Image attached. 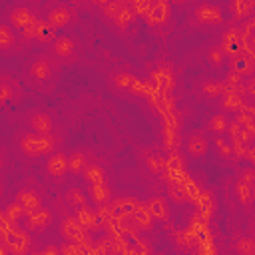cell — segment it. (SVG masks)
I'll return each instance as SVG.
<instances>
[{"label": "cell", "instance_id": "6", "mask_svg": "<svg viewBox=\"0 0 255 255\" xmlns=\"http://www.w3.org/2000/svg\"><path fill=\"white\" fill-rule=\"evenodd\" d=\"M62 235L64 239H68V243H82L84 241V229L78 221L74 219H64L62 221Z\"/></svg>", "mask_w": 255, "mask_h": 255}, {"label": "cell", "instance_id": "8", "mask_svg": "<svg viewBox=\"0 0 255 255\" xmlns=\"http://www.w3.org/2000/svg\"><path fill=\"white\" fill-rule=\"evenodd\" d=\"M32 32H34V38H38L44 44H54L56 40V32L46 20H36L32 26Z\"/></svg>", "mask_w": 255, "mask_h": 255}, {"label": "cell", "instance_id": "17", "mask_svg": "<svg viewBox=\"0 0 255 255\" xmlns=\"http://www.w3.org/2000/svg\"><path fill=\"white\" fill-rule=\"evenodd\" d=\"M86 179L92 183V185H104V171L98 167V165H90L86 169Z\"/></svg>", "mask_w": 255, "mask_h": 255}, {"label": "cell", "instance_id": "23", "mask_svg": "<svg viewBox=\"0 0 255 255\" xmlns=\"http://www.w3.org/2000/svg\"><path fill=\"white\" fill-rule=\"evenodd\" d=\"M62 255H80V247L76 243H66L62 249H60Z\"/></svg>", "mask_w": 255, "mask_h": 255}, {"label": "cell", "instance_id": "13", "mask_svg": "<svg viewBox=\"0 0 255 255\" xmlns=\"http://www.w3.org/2000/svg\"><path fill=\"white\" fill-rule=\"evenodd\" d=\"M30 72H32L34 80H38V82H46V80H50V74H52L50 64H48L46 60H38V62H34L32 68H30Z\"/></svg>", "mask_w": 255, "mask_h": 255}, {"label": "cell", "instance_id": "11", "mask_svg": "<svg viewBox=\"0 0 255 255\" xmlns=\"http://www.w3.org/2000/svg\"><path fill=\"white\" fill-rule=\"evenodd\" d=\"M52 50H54V54L58 56V58H70V56H74V50H76V46H74V42L70 40V38H66V36H62V38H56L54 40V44H52Z\"/></svg>", "mask_w": 255, "mask_h": 255}, {"label": "cell", "instance_id": "21", "mask_svg": "<svg viewBox=\"0 0 255 255\" xmlns=\"http://www.w3.org/2000/svg\"><path fill=\"white\" fill-rule=\"evenodd\" d=\"M24 209L18 205V203H12L10 207H8V211H6V219L8 221H14V219H18L20 217V213H22Z\"/></svg>", "mask_w": 255, "mask_h": 255}, {"label": "cell", "instance_id": "1", "mask_svg": "<svg viewBox=\"0 0 255 255\" xmlns=\"http://www.w3.org/2000/svg\"><path fill=\"white\" fill-rule=\"evenodd\" d=\"M20 147L26 155L32 157H40V155H48L54 151V141L48 135H40V133H28L22 137Z\"/></svg>", "mask_w": 255, "mask_h": 255}, {"label": "cell", "instance_id": "5", "mask_svg": "<svg viewBox=\"0 0 255 255\" xmlns=\"http://www.w3.org/2000/svg\"><path fill=\"white\" fill-rule=\"evenodd\" d=\"M16 203L26 211V213H34V211H40L42 209V199L36 191H30V189H22L16 197Z\"/></svg>", "mask_w": 255, "mask_h": 255}, {"label": "cell", "instance_id": "4", "mask_svg": "<svg viewBox=\"0 0 255 255\" xmlns=\"http://www.w3.org/2000/svg\"><path fill=\"white\" fill-rule=\"evenodd\" d=\"M4 241H6V245L10 247V251L16 253V255H24V253L28 251V235L22 233V231H16V229L10 227V229L4 233Z\"/></svg>", "mask_w": 255, "mask_h": 255}, {"label": "cell", "instance_id": "9", "mask_svg": "<svg viewBox=\"0 0 255 255\" xmlns=\"http://www.w3.org/2000/svg\"><path fill=\"white\" fill-rule=\"evenodd\" d=\"M46 169H48V173L54 175V177L64 175V173L68 171V157H66L64 153H54V155H50V159H48V163H46Z\"/></svg>", "mask_w": 255, "mask_h": 255}, {"label": "cell", "instance_id": "3", "mask_svg": "<svg viewBox=\"0 0 255 255\" xmlns=\"http://www.w3.org/2000/svg\"><path fill=\"white\" fill-rule=\"evenodd\" d=\"M50 223H52V215L44 209L34 211V213H26V217H24V227L32 233H42L44 229H48Z\"/></svg>", "mask_w": 255, "mask_h": 255}, {"label": "cell", "instance_id": "20", "mask_svg": "<svg viewBox=\"0 0 255 255\" xmlns=\"http://www.w3.org/2000/svg\"><path fill=\"white\" fill-rule=\"evenodd\" d=\"M209 126H211V129H215V131H223V129L227 128V120L219 114V116H215V118L209 122Z\"/></svg>", "mask_w": 255, "mask_h": 255}, {"label": "cell", "instance_id": "7", "mask_svg": "<svg viewBox=\"0 0 255 255\" xmlns=\"http://www.w3.org/2000/svg\"><path fill=\"white\" fill-rule=\"evenodd\" d=\"M46 22L56 30V28H62V26H66L68 22H70V10L66 8V6H54L50 12H48V18H46Z\"/></svg>", "mask_w": 255, "mask_h": 255}, {"label": "cell", "instance_id": "16", "mask_svg": "<svg viewBox=\"0 0 255 255\" xmlns=\"http://www.w3.org/2000/svg\"><path fill=\"white\" fill-rule=\"evenodd\" d=\"M66 199H68V203H70L74 209L86 207V197H84V193H82L80 189H70L68 195H66Z\"/></svg>", "mask_w": 255, "mask_h": 255}, {"label": "cell", "instance_id": "19", "mask_svg": "<svg viewBox=\"0 0 255 255\" xmlns=\"http://www.w3.org/2000/svg\"><path fill=\"white\" fill-rule=\"evenodd\" d=\"M151 213H155V215H159L161 219H165V217H167V209H165V203H163L161 199H155V201H151Z\"/></svg>", "mask_w": 255, "mask_h": 255}, {"label": "cell", "instance_id": "12", "mask_svg": "<svg viewBox=\"0 0 255 255\" xmlns=\"http://www.w3.org/2000/svg\"><path fill=\"white\" fill-rule=\"evenodd\" d=\"M187 151H189L191 155H195V157H201V155L207 151V141H205V137H201V135H191V137H187Z\"/></svg>", "mask_w": 255, "mask_h": 255}, {"label": "cell", "instance_id": "10", "mask_svg": "<svg viewBox=\"0 0 255 255\" xmlns=\"http://www.w3.org/2000/svg\"><path fill=\"white\" fill-rule=\"evenodd\" d=\"M30 126L34 129V133H40V135H48L52 131V120L48 114L44 112H38L30 118Z\"/></svg>", "mask_w": 255, "mask_h": 255}, {"label": "cell", "instance_id": "15", "mask_svg": "<svg viewBox=\"0 0 255 255\" xmlns=\"http://www.w3.org/2000/svg\"><path fill=\"white\" fill-rule=\"evenodd\" d=\"M86 155L84 153H74L70 159H68V169H72L74 173H80V171H86Z\"/></svg>", "mask_w": 255, "mask_h": 255}, {"label": "cell", "instance_id": "2", "mask_svg": "<svg viewBox=\"0 0 255 255\" xmlns=\"http://www.w3.org/2000/svg\"><path fill=\"white\" fill-rule=\"evenodd\" d=\"M10 22H12V26H14L16 30L26 32V30H30V28L34 26L36 18H34V12H32L28 6H16V8L12 10V14H10Z\"/></svg>", "mask_w": 255, "mask_h": 255}, {"label": "cell", "instance_id": "14", "mask_svg": "<svg viewBox=\"0 0 255 255\" xmlns=\"http://www.w3.org/2000/svg\"><path fill=\"white\" fill-rule=\"evenodd\" d=\"M14 44V32L10 26L0 24V50H8Z\"/></svg>", "mask_w": 255, "mask_h": 255}, {"label": "cell", "instance_id": "22", "mask_svg": "<svg viewBox=\"0 0 255 255\" xmlns=\"http://www.w3.org/2000/svg\"><path fill=\"white\" fill-rule=\"evenodd\" d=\"M251 185H243V183H239L237 185V195L243 199V203H249V197H251Z\"/></svg>", "mask_w": 255, "mask_h": 255}, {"label": "cell", "instance_id": "18", "mask_svg": "<svg viewBox=\"0 0 255 255\" xmlns=\"http://www.w3.org/2000/svg\"><path fill=\"white\" fill-rule=\"evenodd\" d=\"M90 197L96 201V203H106L108 197H110V191L106 185H92V191H90Z\"/></svg>", "mask_w": 255, "mask_h": 255}]
</instances>
